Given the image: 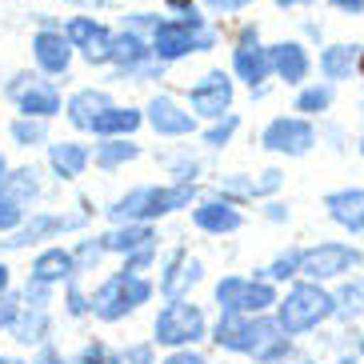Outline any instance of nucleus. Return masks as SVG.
<instances>
[{"label": "nucleus", "instance_id": "f257e3e1", "mask_svg": "<svg viewBox=\"0 0 364 364\" xmlns=\"http://www.w3.org/2000/svg\"><path fill=\"white\" fill-rule=\"evenodd\" d=\"M213 341L228 353L252 356L257 364H284V356L292 353V336L280 328L277 316L264 312H225Z\"/></svg>", "mask_w": 364, "mask_h": 364}, {"label": "nucleus", "instance_id": "f03ea898", "mask_svg": "<svg viewBox=\"0 0 364 364\" xmlns=\"http://www.w3.org/2000/svg\"><path fill=\"white\" fill-rule=\"evenodd\" d=\"M332 312H336V296L324 289L321 280L296 277L292 289L277 300V321L289 336H309V332H316L321 324L332 321Z\"/></svg>", "mask_w": 364, "mask_h": 364}, {"label": "nucleus", "instance_id": "7ed1b4c3", "mask_svg": "<svg viewBox=\"0 0 364 364\" xmlns=\"http://www.w3.org/2000/svg\"><path fill=\"white\" fill-rule=\"evenodd\" d=\"M213 44H216V33L196 12H184L181 21H156V28H152L156 60H181L188 53H208Z\"/></svg>", "mask_w": 364, "mask_h": 364}, {"label": "nucleus", "instance_id": "20e7f679", "mask_svg": "<svg viewBox=\"0 0 364 364\" xmlns=\"http://www.w3.org/2000/svg\"><path fill=\"white\" fill-rule=\"evenodd\" d=\"M364 268V252L348 240H321V245L300 248V277L304 280H321V284H332V280H344Z\"/></svg>", "mask_w": 364, "mask_h": 364}, {"label": "nucleus", "instance_id": "39448f33", "mask_svg": "<svg viewBox=\"0 0 364 364\" xmlns=\"http://www.w3.org/2000/svg\"><path fill=\"white\" fill-rule=\"evenodd\" d=\"M193 200V184H176V188H136V193L120 196L108 216L112 220H156V216H168L176 208H188Z\"/></svg>", "mask_w": 364, "mask_h": 364}, {"label": "nucleus", "instance_id": "423d86ee", "mask_svg": "<svg viewBox=\"0 0 364 364\" xmlns=\"http://www.w3.org/2000/svg\"><path fill=\"white\" fill-rule=\"evenodd\" d=\"M152 296V284L149 280H140L136 272H117V277H108L97 292H92V312H97L100 321H120L124 312H132L136 304Z\"/></svg>", "mask_w": 364, "mask_h": 364}, {"label": "nucleus", "instance_id": "0eeeda50", "mask_svg": "<svg viewBox=\"0 0 364 364\" xmlns=\"http://www.w3.org/2000/svg\"><path fill=\"white\" fill-rule=\"evenodd\" d=\"M277 280L268 277H225L216 284V304L225 312H264L277 309Z\"/></svg>", "mask_w": 364, "mask_h": 364}, {"label": "nucleus", "instance_id": "6e6552de", "mask_svg": "<svg viewBox=\"0 0 364 364\" xmlns=\"http://www.w3.org/2000/svg\"><path fill=\"white\" fill-rule=\"evenodd\" d=\"M260 149L277 156H309L316 149V124L312 117H277L260 132Z\"/></svg>", "mask_w": 364, "mask_h": 364}, {"label": "nucleus", "instance_id": "1a4fd4ad", "mask_svg": "<svg viewBox=\"0 0 364 364\" xmlns=\"http://www.w3.org/2000/svg\"><path fill=\"white\" fill-rule=\"evenodd\" d=\"M152 336H156V344H168V348L200 341L204 336V312L196 309V304H188V300H172L168 309L156 316Z\"/></svg>", "mask_w": 364, "mask_h": 364}, {"label": "nucleus", "instance_id": "9d476101", "mask_svg": "<svg viewBox=\"0 0 364 364\" xmlns=\"http://www.w3.org/2000/svg\"><path fill=\"white\" fill-rule=\"evenodd\" d=\"M232 68L248 88H260L268 76H272V53L260 44L257 24H248L245 33H240V41H236V48H232Z\"/></svg>", "mask_w": 364, "mask_h": 364}, {"label": "nucleus", "instance_id": "9b49d317", "mask_svg": "<svg viewBox=\"0 0 364 364\" xmlns=\"http://www.w3.org/2000/svg\"><path fill=\"white\" fill-rule=\"evenodd\" d=\"M321 208L341 232H348V236L364 232V188L360 184H348V188H332V193H324Z\"/></svg>", "mask_w": 364, "mask_h": 364}, {"label": "nucleus", "instance_id": "f8f14e48", "mask_svg": "<svg viewBox=\"0 0 364 364\" xmlns=\"http://www.w3.org/2000/svg\"><path fill=\"white\" fill-rule=\"evenodd\" d=\"M188 105H193V112H200V117H208V120L228 117V105H232V80H228L225 73H208L200 85L188 92Z\"/></svg>", "mask_w": 364, "mask_h": 364}, {"label": "nucleus", "instance_id": "ddd939ff", "mask_svg": "<svg viewBox=\"0 0 364 364\" xmlns=\"http://www.w3.org/2000/svg\"><path fill=\"white\" fill-rule=\"evenodd\" d=\"M68 41L85 53L88 65H105V60H112V33H108L105 24L88 21V16H73V21H68Z\"/></svg>", "mask_w": 364, "mask_h": 364}, {"label": "nucleus", "instance_id": "4468645a", "mask_svg": "<svg viewBox=\"0 0 364 364\" xmlns=\"http://www.w3.org/2000/svg\"><path fill=\"white\" fill-rule=\"evenodd\" d=\"M12 97L21 105L24 117H56L60 112V92H56L48 80H36V76H21V85H12Z\"/></svg>", "mask_w": 364, "mask_h": 364}, {"label": "nucleus", "instance_id": "2eb2a0df", "mask_svg": "<svg viewBox=\"0 0 364 364\" xmlns=\"http://www.w3.org/2000/svg\"><path fill=\"white\" fill-rule=\"evenodd\" d=\"M360 44L353 41H336V44H324L321 56H316V68H321L324 80H332V85H341V80H353L356 68H360Z\"/></svg>", "mask_w": 364, "mask_h": 364}, {"label": "nucleus", "instance_id": "dca6fc26", "mask_svg": "<svg viewBox=\"0 0 364 364\" xmlns=\"http://www.w3.org/2000/svg\"><path fill=\"white\" fill-rule=\"evenodd\" d=\"M272 53V73L284 80V85H304L309 80V73H312V56H309V48L300 41H280V44H272L268 48Z\"/></svg>", "mask_w": 364, "mask_h": 364}, {"label": "nucleus", "instance_id": "f3484780", "mask_svg": "<svg viewBox=\"0 0 364 364\" xmlns=\"http://www.w3.org/2000/svg\"><path fill=\"white\" fill-rule=\"evenodd\" d=\"M33 53H36V65L44 68V73H68V60H73V41H68V33L60 36L56 28H44V33H36L33 41Z\"/></svg>", "mask_w": 364, "mask_h": 364}, {"label": "nucleus", "instance_id": "a211bd4d", "mask_svg": "<svg viewBox=\"0 0 364 364\" xmlns=\"http://www.w3.org/2000/svg\"><path fill=\"white\" fill-rule=\"evenodd\" d=\"M193 220H196V228L216 232V236H228V232H236V228L245 225V216L236 213L232 200H208V204H200V208H193Z\"/></svg>", "mask_w": 364, "mask_h": 364}, {"label": "nucleus", "instance_id": "6ab92c4d", "mask_svg": "<svg viewBox=\"0 0 364 364\" xmlns=\"http://www.w3.org/2000/svg\"><path fill=\"white\" fill-rule=\"evenodd\" d=\"M280 184H284V172H280V168H268V172H260V181L228 176V181L220 184V193H225L228 200H260V196L280 193Z\"/></svg>", "mask_w": 364, "mask_h": 364}, {"label": "nucleus", "instance_id": "aec40b11", "mask_svg": "<svg viewBox=\"0 0 364 364\" xmlns=\"http://www.w3.org/2000/svg\"><path fill=\"white\" fill-rule=\"evenodd\" d=\"M149 124L161 136H188V132L196 129V120L188 117V112H181V108L172 105L168 97H152L149 105Z\"/></svg>", "mask_w": 364, "mask_h": 364}, {"label": "nucleus", "instance_id": "412c9836", "mask_svg": "<svg viewBox=\"0 0 364 364\" xmlns=\"http://www.w3.org/2000/svg\"><path fill=\"white\" fill-rule=\"evenodd\" d=\"M73 272H76V257L65 252V248H44L41 257L33 260V280H41V284H60Z\"/></svg>", "mask_w": 364, "mask_h": 364}, {"label": "nucleus", "instance_id": "4be33fe9", "mask_svg": "<svg viewBox=\"0 0 364 364\" xmlns=\"http://www.w3.org/2000/svg\"><path fill=\"white\" fill-rule=\"evenodd\" d=\"M332 296H336V312H332V321H341V324L364 321V280L360 277H344L341 289L332 292Z\"/></svg>", "mask_w": 364, "mask_h": 364}, {"label": "nucleus", "instance_id": "5701e85b", "mask_svg": "<svg viewBox=\"0 0 364 364\" xmlns=\"http://www.w3.org/2000/svg\"><path fill=\"white\" fill-rule=\"evenodd\" d=\"M48 164L60 181H76L88 164V149L85 144H73V140H60V144H48Z\"/></svg>", "mask_w": 364, "mask_h": 364}, {"label": "nucleus", "instance_id": "b1692460", "mask_svg": "<svg viewBox=\"0 0 364 364\" xmlns=\"http://www.w3.org/2000/svg\"><path fill=\"white\" fill-rule=\"evenodd\" d=\"M332 105H336V85L332 80H312V85H300L292 108L300 117H324V112H332Z\"/></svg>", "mask_w": 364, "mask_h": 364}, {"label": "nucleus", "instance_id": "393cba45", "mask_svg": "<svg viewBox=\"0 0 364 364\" xmlns=\"http://www.w3.org/2000/svg\"><path fill=\"white\" fill-rule=\"evenodd\" d=\"M76 225H80V216H33L12 240H4V248H24L48 232H65V228H76Z\"/></svg>", "mask_w": 364, "mask_h": 364}, {"label": "nucleus", "instance_id": "a878e982", "mask_svg": "<svg viewBox=\"0 0 364 364\" xmlns=\"http://www.w3.org/2000/svg\"><path fill=\"white\" fill-rule=\"evenodd\" d=\"M105 108H112V100H108L105 92H97V88H85V92H76V97L68 100V120H73L76 129H92V120H97Z\"/></svg>", "mask_w": 364, "mask_h": 364}, {"label": "nucleus", "instance_id": "bb28decb", "mask_svg": "<svg viewBox=\"0 0 364 364\" xmlns=\"http://www.w3.org/2000/svg\"><path fill=\"white\" fill-rule=\"evenodd\" d=\"M140 129V112L136 108H105L97 120H92V132L97 136H124V132H136Z\"/></svg>", "mask_w": 364, "mask_h": 364}, {"label": "nucleus", "instance_id": "cd10ccee", "mask_svg": "<svg viewBox=\"0 0 364 364\" xmlns=\"http://www.w3.org/2000/svg\"><path fill=\"white\" fill-rule=\"evenodd\" d=\"M156 245V236H152V228L140 220V225H132V228H120V232H108L105 236V248L108 252H144V248H152Z\"/></svg>", "mask_w": 364, "mask_h": 364}, {"label": "nucleus", "instance_id": "c85d7f7f", "mask_svg": "<svg viewBox=\"0 0 364 364\" xmlns=\"http://www.w3.org/2000/svg\"><path fill=\"white\" fill-rule=\"evenodd\" d=\"M112 60H117L124 73H132V68H140L144 60H149V48H144V41L129 28V33L112 36Z\"/></svg>", "mask_w": 364, "mask_h": 364}, {"label": "nucleus", "instance_id": "c756f323", "mask_svg": "<svg viewBox=\"0 0 364 364\" xmlns=\"http://www.w3.org/2000/svg\"><path fill=\"white\" fill-rule=\"evenodd\" d=\"M200 280V260H188L184 252H176V260H172V268H168V277L161 280V289H164V296H181V289L184 284H196Z\"/></svg>", "mask_w": 364, "mask_h": 364}, {"label": "nucleus", "instance_id": "7c9ffc66", "mask_svg": "<svg viewBox=\"0 0 364 364\" xmlns=\"http://www.w3.org/2000/svg\"><path fill=\"white\" fill-rule=\"evenodd\" d=\"M12 324H16L12 332H16V341H21V344H41L44 332H48V316L41 312V304H33L28 316H16Z\"/></svg>", "mask_w": 364, "mask_h": 364}, {"label": "nucleus", "instance_id": "2f4dec72", "mask_svg": "<svg viewBox=\"0 0 364 364\" xmlns=\"http://www.w3.org/2000/svg\"><path fill=\"white\" fill-rule=\"evenodd\" d=\"M0 193L12 196V200H21V204H28L36 196V172L33 168H16L12 176L0 181Z\"/></svg>", "mask_w": 364, "mask_h": 364}, {"label": "nucleus", "instance_id": "473e14b6", "mask_svg": "<svg viewBox=\"0 0 364 364\" xmlns=\"http://www.w3.org/2000/svg\"><path fill=\"white\" fill-rule=\"evenodd\" d=\"M136 156H140V149H136V144H124V140H112V144H100V149H97V164H100V168H117V164L136 161Z\"/></svg>", "mask_w": 364, "mask_h": 364}, {"label": "nucleus", "instance_id": "72a5a7b5", "mask_svg": "<svg viewBox=\"0 0 364 364\" xmlns=\"http://www.w3.org/2000/svg\"><path fill=\"white\" fill-rule=\"evenodd\" d=\"M264 277H268V280H296V277H300V248L280 252V257L264 268Z\"/></svg>", "mask_w": 364, "mask_h": 364}, {"label": "nucleus", "instance_id": "f704fd0d", "mask_svg": "<svg viewBox=\"0 0 364 364\" xmlns=\"http://www.w3.org/2000/svg\"><path fill=\"white\" fill-rule=\"evenodd\" d=\"M12 140H16V144H24V149H28V144H41L44 140V117H24V120H12Z\"/></svg>", "mask_w": 364, "mask_h": 364}, {"label": "nucleus", "instance_id": "c9c22d12", "mask_svg": "<svg viewBox=\"0 0 364 364\" xmlns=\"http://www.w3.org/2000/svg\"><path fill=\"white\" fill-rule=\"evenodd\" d=\"M21 208H24L21 200H12V196L0 193V232H9V228L21 225Z\"/></svg>", "mask_w": 364, "mask_h": 364}, {"label": "nucleus", "instance_id": "e433bc0d", "mask_svg": "<svg viewBox=\"0 0 364 364\" xmlns=\"http://www.w3.org/2000/svg\"><path fill=\"white\" fill-rule=\"evenodd\" d=\"M236 124H240L236 117H225L220 124H216V129H208V136H204V144H213V149H225V144H228V136L236 132Z\"/></svg>", "mask_w": 364, "mask_h": 364}, {"label": "nucleus", "instance_id": "4c0bfd02", "mask_svg": "<svg viewBox=\"0 0 364 364\" xmlns=\"http://www.w3.org/2000/svg\"><path fill=\"white\" fill-rule=\"evenodd\" d=\"M80 364H120V360H117L112 353H108L105 344H88L85 356H80Z\"/></svg>", "mask_w": 364, "mask_h": 364}, {"label": "nucleus", "instance_id": "58836bf2", "mask_svg": "<svg viewBox=\"0 0 364 364\" xmlns=\"http://www.w3.org/2000/svg\"><path fill=\"white\" fill-rule=\"evenodd\" d=\"M120 364H152V344H136L120 356Z\"/></svg>", "mask_w": 364, "mask_h": 364}, {"label": "nucleus", "instance_id": "ea45409f", "mask_svg": "<svg viewBox=\"0 0 364 364\" xmlns=\"http://www.w3.org/2000/svg\"><path fill=\"white\" fill-rule=\"evenodd\" d=\"M12 321H16V300L9 292H0V328H9Z\"/></svg>", "mask_w": 364, "mask_h": 364}, {"label": "nucleus", "instance_id": "a19ab883", "mask_svg": "<svg viewBox=\"0 0 364 364\" xmlns=\"http://www.w3.org/2000/svg\"><path fill=\"white\" fill-rule=\"evenodd\" d=\"M204 4L213 12H240L245 4H252V0H204Z\"/></svg>", "mask_w": 364, "mask_h": 364}, {"label": "nucleus", "instance_id": "79ce46f5", "mask_svg": "<svg viewBox=\"0 0 364 364\" xmlns=\"http://www.w3.org/2000/svg\"><path fill=\"white\" fill-rule=\"evenodd\" d=\"M336 12H344V16H360L364 12V0H328Z\"/></svg>", "mask_w": 364, "mask_h": 364}, {"label": "nucleus", "instance_id": "37998d69", "mask_svg": "<svg viewBox=\"0 0 364 364\" xmlns=\"http://www.w3.org/2000/svg\"><path fill=\"white\" fill-rule=\"evenodd\" d=\"M164 364H208V360H204V356H196V353H172Z\"/></svg>", "mask_w": 364, "mask_h": 364}, {"label": "nucleus", "instance_id": "c03bdc74", "mask_svg": "<svg viewBox=\"0 0 364 364\" xmlns=\"http://www.w3.org/2000/svg\"><path fill=\"white\" fill-rule=\"evenodd\" d=\"M88 309V304H85V296H80V292H68V312H76V316H80V312H85Z\"/></svg>", "mask_w": 364, "mask_h": 364}, {"label": "nucleus", "instance_id": "a18cd8bd", "mask_svg": "<svg viewBox=\"0 0 364 364\" xmlns=\"http://www.w3.org/2000/svg\"><path fill=\"white\" fill-rule=\"evenodd\" d=\"M268 220H289V208L284 204H268Z\"/></svg>", "mask_w": 364, "mask_h": 364}, {"label": "nucleus", "instance_id": "49530a36", "mask_svg": "<svg viewBox=\"0 0 364 364\" xmlns=\"http://www.w3.org/2000/svg\"><path fill=\"white\" fill-rule=\"evenodd\" d=\"M277 9H300V4H316V0H272Z\"/></svg>", "mask_w": 364, "mask_h": 364}, {"label": "nucleus", "instance_id": "de8ad7c7", "mask_svg": "<svg viewBox=\"0 0 364 364\" xmlns=\"http://www.w3.org/2000/svg\"><path fill=\"white\" fill-rule=\"evenodd\" d=\"M336 364H364V356H360V353H356V356L344 353V356H336Z\"/></svg>", "mask_w": 364, "mask_h": 364}, {"label": "nucleus", "instance_id": "09e8293b", "mask_svg": "<svg viewBox=\"0 0 364 364\" xmlns=\"http://www.w3.org/2000/svg\"><path fill=\"white\" fill-rule=\"evenodd\" d=\"M168 4H172L176 12H193V0H168Z\"/></svg>", "mask_w": 364, "mask_h": 364}, {"label": "nucleus", "instance_id": "8fccbe9b", "mask_svg": "<svg viewBox=\"0 0 364 364\" xmlns=\"http://www.w3.org/2000/svg\"><path fill=\"white\" fill-rule=\"evenodd\" d=\"M9 289V264H0V292Z\"/></svg>", "mask_w": 364, "mask_h": 364}, {"label": "nucleus", "instance_id": "3c124183", "mask_svg": "<svg viewBox=\"0 0 364 364\" xmlns=\"http://www.w3.org/2000/svg\"><path fill=\"white\" fill-rule=\"evenodd\" d=\"M36 364H56V356H53V353H44V356H41V360H36Z\"/></svg>", "mask_w": 364, "mask_h": 364}, {"label": "nucleus", "instance_id": "603ef678", "mask_svg": "<svg viewBox=\"0 0 364 364\" xmlns=\"http://www.w3.org/2000/svg\"><path fill=\"white\" fill-rule=\"evenodd\" d=\"M356 152H360V156H364V132H360V140H356Z\"/></svg>", "mask_w": 364, "mask_h": 364}, {"label": "nucleus", "instance_id": "864d4df0", "mask_svg": "<svg viewBox=\"0 0 364 364\" xmlns=\"http://www.w3.org/2000/svg\"><path fill=\"white\" fill-rule=\"evenodd\" d=\"M356 76H360V80H364V53H360V68H356Z\"/></svg>", "mask_w": 364, "mask_h": 364}, {"label": "nucleus", "instance_id": "5fc2aeb1", "mask_svg": "<svg viewBox=\"0 0 364 364\" xmlns=\"http://www.w3.org/2000/svg\"><path fill=\"white\" fill-rule=\"evenodd\" d=\"M0 364H21V360H12V356H0Z\"/></svg>", "mask_w": 364, "mask_h": 364}, {"label": "nucleus", "instance_id": "6e6d98bb", "mask_svg": "<svg viewBox=\"0 0 364 364\" xmlns=\"http://www.w3.org/2000/svg\"><path fill=\"white\" fill-rule=\"evenodd\" d=\"M356 353H360V356H364V332H360V344H356Z\"/></svg>", "mask_w": 364, "mask_h": 364}, {"label": "nucleus", "instance_id": "4d7b16f0", "mask_svg": "<svg viewBox=\"0 0 364 364\" xmlns=\"http://www.w3.org/2000/svg\"><path fill=\"white\" fill-rule=\"evenodd\" d=\"M296 364H321V360H296Z\"/></svg>", "mask_w": 364, "mask_h": 364}, {"label": "nucleus", "instance_id": "13d9d810", "mask_svg": "<svg viewBox=\"0 0 364 364\" xmlns=\"http://www.w3.org/2000/svg\"><path fill=\"white\" fill-rule=\"evenodd\" d=\"M0 172H4V156H0ZM0 181H4V176H0Z\"/></svg>", "mask_w": 364, "mask_h": 364}, {"label": "nucleus", "instance_id": "bf43d9fd", "mask_svg": "<svg viewBox=\"0 0 364 364\" xmlns=\"http://www.w3.org/2000/svg\"><path fill=\"white\" fill-rule=\"evenodd\" d=\"M360 117H364V100H360Z\"/></svg>", "mask_w": 364, "mask_h": 364}]
</instances>
